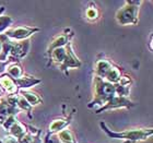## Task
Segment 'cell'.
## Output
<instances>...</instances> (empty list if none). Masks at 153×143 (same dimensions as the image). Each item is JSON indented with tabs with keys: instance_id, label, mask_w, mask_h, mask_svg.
Listing matches in <instances>:
<instances>
[{
	"instance_id": "1",
	"label": "cell",
	"mask_w": 153,
	"mask_h": 143,
	"mask_svg": "<svg viewBox=\"0 0 153 143\" xmlns=\"http://www.w3.org/2000/svg\"><path fill=\"white\" fill-rule=\"evenodd\" d=\"M102 127L103 128H105L104 125L102 123ZM105 131L108 133L111 136H114V138H126V139H130V140H143L144 138L148 136V134H151L152 131L150 130L149 132H146V131H128V132H125V133H113V132H109L108 129H106L105 128Z\"/></svg>"
},
{
	"instance_id": "2",
	"label": "cell",
	"mask_w": 153,
	"mask_h": 143,
	"mask_svg": "<svg viewBox=\"0 0 153 143\" xmlns=\"http://www.w3.org/2000/svg\"><path fill=\"white\" fill-rule=\"evenodd\" d=\"M136 11L137 7H125L124 9L119 11L117 14V19H118L119 23L122 24H129L133 23L135 19H136Z\"/></svg>"
},
{
	"instance_id": "3",
	"label": "cell",
	"mask_w": 153,
	"mask_h": 143,
	"mask_svg": "<svg viewBox=\"0 0 153 143\" xmlns=\"http://www.w3.org/2000/svg\"><path fill=\"white\" fill-rule=\"evenodd\" d=\"M33 32H34V30H30V28H27V27H18V28H15L13 31L9 32L8 35L11 36V37L21 39V38H24V37H26V36H29V35H30L31 33H33Z\"/></svg>"
},
{
	"instance_id": "4",
	"label": "cell",
	"mask_w": 153,
	"mask_h": 143,
	"mask_svg": "<svg viewBox=\"0 0 153 143\" xmlns=\"http://www.w3.org/2000/svg\"><path fill=\"white\" fill-rule=\"evenodd\" d=\"M111 65H109L107 61H104V60H101V61L97 62V66H96V71L101 77H105L108 71L111 70Z\"/></svg>"
},
{
	"instance_id": "5",
	"label": "cell",
	"mask_w": 153,
	"mask_h": 143,
	"mask_svg": "<svg viewBox=\"0 0 153 143\" xmlns=\"http://www.w3.org/2000/svg\"><path fill=\"white\" fill-rule=\"evenodd\" d=\"M0 83L4 85V88L7 89V91H9V92H14V91H15V86H14L13 81H12L9 77H7V75H4V77L1 78Z\"/></svg>"
},
{
	"instance_id": "6",
	"label": "cell",
	"mask_w": 153,
	"mask_h": 143,
	"mask_svg": "<svg viewBox=\"0 0 153 143\" xmlns=\"http://www.w3.org/2000/svg\"><path fill=\"white\" fill-rule=\"evenodd\" d=\"M11 132L13 134L14 136H17V138H20V136H23V133L25 132V130L23 129V127L21 126L19 123H13V126L11 127Z\"/></svg>"
},
{
	"instance_id": "7",
	"label": "cell",
	"mask_w": 153,
	"mask_h": 143,
	"mask_svg": "<svg viewBox=\"0 0 153 143\" xmlns=\"http://www.w3.org/2000/svg\"><path fill=\"white\" fill-rule=\"evenodd\" d=\"M53 57H54L55 60L57 61H65L66 59V53L64 48H56V50L53 53Z\"/></svg>"
},
{
	"instance_id": "8",
	"label": "cell",
	"mask_w": 153,
	"mask_h": 143,
	"mask_svg": "<svg viewBox=\"0 0 153 143\" xmlns=\"http://www.w3.org/2000/svg\"><path fill=\"white\" fill-rule=\"evenodd\" d=\"M38 82H40L38 80H34V79H32V78H25V79L18 80V83H19L20 86H22V88H29V86H32L33 84H36Z\"/></svg>"
},
{
	"instance_id": "9",
	"label": "cell",
	"mask_w": 153,
	"mask_h": 143,
	"mask_svg": "<svg viewBox=\"0 0 153 143\" xmlns=\"http://www.w3.org/2000/svg\"><path fill=\"white\" fill-rule=\"evenodd\" d=\"M106 77H107V79H108L109 81H112V82L118 81V79H119V71L117 70V69H115V68H111V70H109L108 73L106 74Z\"/></svg>"
},
{
	"instance_id": "10",
	"label": "cell",
	"mask_w": 153,
	"mask_h": 143,
	"mask_svg": "<svg viewBox=\"0 0 153 143\" xmlns=\"http://www.w3.org/2000/svg\"><path fill=\"white\" fill-rule=\"evenodd\" d=\"M66 125H67V123L64 120H56L51 125L49 129H51V131H57V130H60L62 127H65Z\"/></svg>"
},
{
	"instance_id": "11",
	"label": "cell",
	"mask_w": 153,
	"mask_h": 143,
	"mask_svg": "<svg viewBox=\"0 0 153 143\" xmlns=\"http://www.w3.org/2000/svg\"><path fill=\"white\" fill-rule=\"evenodd\" d=\"M24 97L27 99L26 102L30 103V104H32V105H34V104H37V103H40V98H38L36 95L32 94V93H24Z\"/></svg>"
},
{
	"instance_id": "12",
	"label": "cell",
	"mask_w": 153,
	"mask_h": 143,
	"mask_svg": "<svg viewBox=\"0 0 153 143\" xmlns=\"http://www.w3.org/2000/svg\"><path fill=\"white\" fill-rule=\"evenodd\" d=\"M59 136H60L62 141H65V142H67V143H73V139H72V136H71V133L69 132V131H67V130L60 132Z\"/></svg>"
},
{
	"instance_id": "13",
	"label": "cell",
	"mask_w": 153,
	"mask_h": 143,
	"mask_svg": "<svg viewBox=\"0 0 153 143\" xmlns=\"http://www.w3.org/2000/svg\"><path fill=\"white\" fill-rule=\"evenodd\" d=\"M11 22V19L8 17H1L0 18V32L4 30Z\"/></svg>"
},
{
	"instance_id": "14",
	"label": "cell",
	"mask_w": 153,
	"mask_h": 143,
	"mask_svg": "<svg viewBox=\"0 0 153 143\" xmlns=\"http://www.w3.org/2000/svg\"><path fill=\"white\" fill-rule=\"evenodd\" d=\"M9 73H10L13 78H19L21 75V69L19 67H12L9 69Z\"/></svg>"
},
{
	"instance_id": "15",
	"label": "cell",
	"mask_w": 153,
	"mask_h": 143,
	"mask_svg": "<svg viewBox=\"0 0 153 143\" xmlns=\"http://www.w3.org/2000/svg\"><path fill=\"white\" fill-rule=\"evenodd\" d=\"M67 42V38L65 36H60L59 38H57L56 41H55V44H53L51 47H58V46H61V45H64Z\"/></svg>"
},
{
	"instance_id": "16",
	"label": "cell",
	"mask_w": 153,
	"mask_h": 143,
	"mask_svg": "<svg viewBox=\"0 0 153 143\" xmlns=\"http://www.w3.org/2000/svg\"><path fill=\"white\" fill-rule=\"evenodd\" d=\"M19 105H20L23 109H25V110H29V109H30L29 103H27L26 99H24L23 97H21V98L19 99Z\"/></svg>"
},
{
	"instance_id": "17",
	"label": "cell",
	"mask_w": 153,
	"mask_h": 143,
	"mask_svg": "<svg viewBox=\"0 0 153 143\" xmlns=\"http://www.w3.org/2000/svg\"><path fill=\"white\" fill-rule=\"evenodd\" d=\"M88 17L89 18H95L96 15V11L94 10V9H90V10H88Z\"/></svg>"
},
{
	"instance_id": "18",
	"label": "cell",
	"mask_w": 153,
	"mask_h": 143,
	"mask_svg": "<svg viewBox=\"0 0 153 143\" xmlns=\"http://www.w3.org/2000/svg\"><path fill=\"white\" fill-rule=\"evenodd\" d=\"M0 48H1V45H0Z\"/></svg>"
}]
</instances>
